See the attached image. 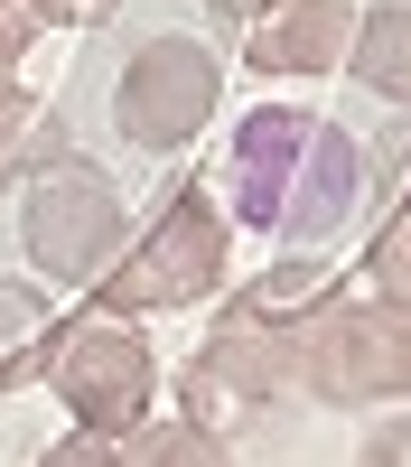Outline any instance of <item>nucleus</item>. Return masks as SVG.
<instances>
[{
  "instance_id": "obj_10",
  "label": "nucleus",
  "mask_w": 411,
  "mask_h": 467,
  "mask_svg": "<svg viewBox=\"0 0 411 467\" xmlns=\"http://www.w3.org/2000/svg\"><path fill=\"white\" fill-rule=\"evenodd\" d=\"M122 458L131 467H234V440L206 431V420H187V411H149L122 440Z\"/></svg>"
},
{
  "instance_id": "obj_5",
  "label": "nucleus",
  "mask_w": 411,
  "mask_h": 467,
  "mask_svg": "<svg viewBox=\"0 0 411 467\" xmlns=\"http://www.w3.org/2000/svg\"><path fill=\"white\" fill-rule=\"evenodd\" d=\"M290 374L327 411H384L402 402V318L384 299H318L290 327Z\"/></svg>"
},
{
  "instance_id": "obj_12",
  "label": "nucleus",
  "mask_w": 411,
  "mask_h": 467,
  "mask_svg": "<svg viewBox=\"0 0 411 467\" xmlns=\"http://www.w3.org/2000/svg\"><path fill=\"white\" fill-rule=\"evenodd\" d=\"M365 299H384L393 318H411V187L393 197V215L365 244Z\"/></svg>"
},
{
  "instance_id": "obj_6",
  "label": "nucleus",
  "mask_w": 411,
  "mask_h": 467,
  "mask_svg": "<svg viewBox=\"0 0 411 467\" xmlns=\"http://www.w3.org/2000/svg\"><path fill=\"white\" fill-rule=\"evenodd\" d=\"M281 393H299V374H290V327L234 299V308L215 318V337L197 346V365L178 374V411L234 440L243 420H262Z\"/></svg>"
},
{
  "instance_id": "obj_7",
  "label": "nucleus",
  "mask_w": 411,
  "mask_h": 467,
  "mask_svg": "<svg viewBox=\"0 0 411 467\" xmlns=\"http://www.w3.org/2000/svg\"><path fill=\"white\" fill-rule=\"evenodd\" d=\"M215 103H224V66L206 37H187V28H159V37H140L131 66H122V85H112V122H122L131 150H187L206 122H215Z\"/></svg>"
},
{
  "instance_id": "obj_20",
  "label": "nucleus",
  "mask_w": 411,
  "mask_h": 467,
  "mask_svg": "<svg viewBox=\"0 0 411 467\" xmlns=\"http://www.w3.org/2000/svg\"><path fill=\"white\" fill-rule=\"evenodd\" d=\"M206 10H234V19H243V10H252V0H206Z\"/></svg>"
},
{
  "instance_id": "obj_15",
  "label": "nucleus",
  "mask_w": 411,
  "mask_h": 467,
  "mask_svg": "<svg viewBox=\"0 0 411 467\" xmlns=\"http://www.w3.org/2000/svg\"><path fill=\"white\" fill-rule=\"evenodd\" d=\"M37 467H131V458H122V440H94V431H75V440H57Z\"/></svg>"
},
{
  "instance_id": "obj_4",
  "label": "nucleus",
  "mask_w": 411,
  "mask_h": 467,
  "mask_svg": "<svg viewBox=\"0 0 411 467\" xmlns=\"http://www.w3.org/2000/svg\"><path fill=\"white\" fill-rule=\"evenodd\" d=\"M122 187H112L85 150H47L28 178H19V244L37 262V281H103L112 253H122Z\"/></svg>"
},
{
  "instance_id": "obj_9",
  "label": "nucleus",
  "mask_w": 411,
  "mask_h": 467,
  "mask_svg": "<svg viewBox=\"0 0 411 467\" xmlns=\"http://www.w3.org/2000/svg\"><path fill=\"white\" fill-rule=\"evenodd\" d=\"M346 66H355V85H365L374 103L411 112V0H374V10H355Z\"/></svg>"
},
{
  "instance_id": "obj_11",
  "label": "nucleus",
  "mask_w": 411,
  "mask_h": 467,
  "mask_svg": "<svg viewBox=\"0 0 411 467\" xmlns=\"http://www.w3.org/2000/svg\"><path fill=\"white\" fill-rule=\"evenodd\" d=\"M318 299H336V271H327V253H281L262 281L243 290V308H262V318H281V327H299Z\"/></svg>"
},
{
  "instance_id": "obj_21",
  "label": "nucleus",
  "mask_w": 411,
  "mask_h": 467,
  "mask_svg": "<svg viewBox=\"0 0 411 467\" xmlns=\"http://www.w3.org/2000/svg\"><path fill=\"white\" fill-rule=\"evenodd\" d=\"M0 19H28V0H0Z\"/></svg>"
},
{
  "instance_id": "obj_16",
  "label": "nucleus",
  "mask_w": 411,
  "mask_h": 467,
  "mask_svg": "<svg viewBox=\"0 0 411 467\" xmlns=\"http://www.w3.org/2000/svg\"><path fill=\"white\" fill-rule=\"evenodd\" d=\"M19 160H28V94H19V103H0V197H10Z\"/></svg>"
},
{
  "instance_id": "obj_3",
  "label": "nucleus",
  "mask_w": 411,
  "mask_h": 467,
  "mask_svg": "<svg viewBox=\"0 0 411 467\" xmlns=\"http://www.w3.org/2000/svg\"><path fill=\"white\" fill-rule=\"evenodd\" d=\"M224 262H234V215H224L206 187H169L149 206L140 234H122V253L103 271V308L122 318H169V308H197L206 290H224Z\"/></svg>"
},
{
  "instance_id": "obj_17",
  "label": "nucleus",
  "mask_w": 411,
  "mask_h": 467,
  "mask_svg": "<svg viewBox=\"0 0 411 467\" xmlns=\"http://www.w3.org/2000/svg\"><path fill=\"white\" fill-rule=\"evenodd\" d=\"M28 28H37V19H0V103H19V57H28Z\"/></svg>"
},
{
  "instance_id": "obj_18",
  "label": "nucleus",
  "mask_w": 411,
  "mask_h": 467,
  "mask_svg": "<svg viewBox=\"0 0 411 467\" xmlns=\"http://www.w3.org/2000/svg\"><path fill=\"white\" fill-rule=\"evenodd\" d=\"M103 10H122V0H28V19H103Z\"/></svg>"
},
{
  "instance_id": "obj_19",
  "label": "nucleus",
  "mask_w": 411,
  "mask_h": 467,
  "mask_svg": "<svg viewBox=\"0 0 411 467\" xmlns=\"http://www.w3.org/2000/svg\"><path fill=\"white\" fill-rule=\"evenodd\" d=\"M402 393H411V318H402Z\"/></svg>"
},
{
  "instance_id": "obj_2",
  "label": "nucleus",
  "mask_w": 411,
  "mask_h": 467,
  "mask_svg": "<svg viewBox=\"0 0 411 467\" xmlns=\"http://www.w3.org/2000/svg\"><path fill=\"white\" fill-rule=\"evenodd\" d=\"M37 374H47V393L66 402L75 431L94 440H131L149 411H159V356H149L140 318L122 308H75L37 337Z\"/></svg>"
},
{
  "instance_id": "obj_1",
  "label": "nucleus",
  "mask_w": 411,
  "mask_h": 467,
  "mask_svg": "<svg viewBox=\"0 0 411 467\" xmlns=\"http://www.w3.org/2000/svg\"><path fill=\"white\" fill-rule=\"evenodd\" d=\"M365 197V150L299 103H262L224 140V215L281 234L290 253H327Z\"/></svg>"
},
{
  "instance_id": "obj_8",
  "label": "nucleus",
  "mask_w": 411,
  "mask_h": 467,
  "mask_svg": "<svg viewBox=\"0 0 411 467\" xmlns=\"http://www.w3.org/2000/svg\"><path fill=\"white\" fill-rule=\"evenodd\" d=\"M346 37H355L346 0H252L243 10L252 75H327V66H346Z\"/></svg>"
},
{
  "instance_id": "obj_13",
  "label": "nucleus",
  "mask_w": 411,
  "mask_h": 467,
  "mask_svg": "<svg viewBox=\"0 0 411 467\" xmlns=\"http://www.w3.org/2000/svg\"><path fill=\"white\" fill-rule=\"evenodd\" d=\"M355 467H411V411H365V440H355Z\"/></svg>"
},
{
  "instance_id": "obj_14",
  "label": "nucleus",
  "mask_w": 411,
  "mask_h": 467,
  "mask_svg": "<svg viewBox=\"0 0 411 467\" xmlns=\"http://www.w3.org/2000/svg\"><path fill=\"white\" fill-rule=\"evenodd\" d=\"M37 327H47V299L19 290V281H0V356H10V346H28ZM0 383H10V365H0Z\"/></svg>"
}]
</instances>
